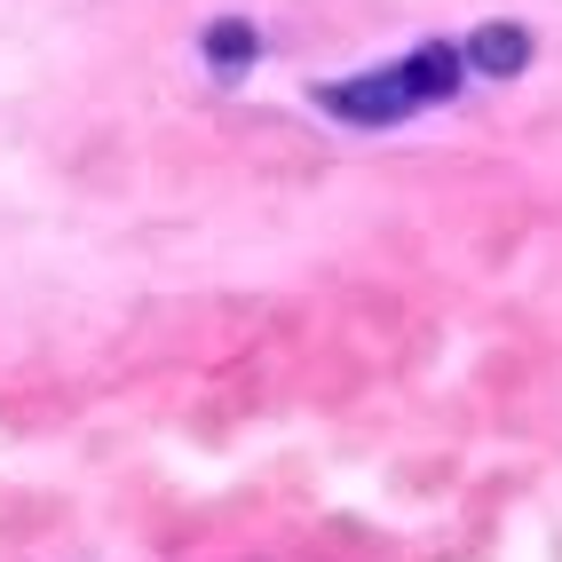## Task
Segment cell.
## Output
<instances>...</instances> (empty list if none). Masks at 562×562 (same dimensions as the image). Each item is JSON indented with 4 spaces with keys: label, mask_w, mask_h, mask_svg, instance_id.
Here are the masks:
<instances>
[{
    "label": "cell",
    "mask_w": 562,
    "mask_h": 562,
    "mask_svg": "<svg viewBox=\"0 0 562 562\" xmlns=\"http://www.w3.org/2000/svg\"><path fill=\"white\" fill-rule=\"evenodd\" d=\"M317 103L333 111V120H349V127H396V120H412V111H420L396 64H389V71H357V80H333Z\"/></svg>",
    "instance_id": "1"
},
{
    "label": "cell",
    "mask_w": 562,
    "mask_h": 562,
    "mask_svg": "<svg viewBox=\"0 0 562 562\" xmlns=\"http://www.w3.org/2000/svg\"><path fill=\"white\" fill-rule=\"evenodd\" d=\"M396 71H404L412 103H443V95H452V88L468 80V56H460V41H420V48H412Z\"/></svg>",
    "instance_id": "2"
},
{
    "label": "cell",
    "mask_w": 562,
    "mask_h": 562,
    "mask_svg": "<svg viewBox=\"0 0 562 562\" xmlns=\"http://www.w3.org/2000/svg\"><path fill=\"white\" fill-rule=\"evenodd\" d=\"M460 56H468V71H483V80H515V71L531 64V32L522 24H483V32L460 41Z\"/></svg>",
    "instance_id": "3"
},
{
    "label": "cell",
    "mask_w": 562,
    "mask_h": 562,
    "mask_svg": "<svg viewBox=\"0 0 562 562\" xmlns=\"http://www.w3.org/2000/svg\"><path fill=\"white\" fill-rule=\"evenodd\" d=\"M199 48H206V64L222 71V80H238V71H254V56H261V32L246 16H214L199 32Z\"/></svg>",
    "instance_id": "4"
}]
</instances>
